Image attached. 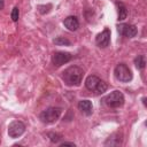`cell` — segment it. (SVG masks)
Masks as SVG:
<instances>
[{"instance_id":"obj_10","label":"cell","mask_w":147,"mask_h":147,"mask_svg":"<svg viewBox=\"0 0 147 147\" xmlns=\"http://www.w3.org/2000/svg\"><path fill=\"white\" fill-rule=\"evenodd\" d=\"M63 24L70 31H76L79 28V22H78V18L76 16H68V17H65L64 21H63Z\"/></svg>"},{"instance_id":"obj_11","label":"cell","mask_w":147,"mask_h":147,"mask_svg":"<svg viewBox=\"0 0 147 147\" xmlns=\"http://www.w3.org/2000/svg\"><path fill=\"white\" fill-rule=\"evenodd\" d=\"M78 109L86 116H90L93 113V106L90 100H80L78 102Z\"/></svg>"},{"instance_id":"obj_12","label":"cell","mask_w":147,"mask_h":147,"mask_svg":"<svg viewBox=\"0 0 147 147\" xmlns=\"http://www.w3.org/2000/svg\"><path fill=\"white\" fill-rule=\"evenodd\" d=\"M117 8H118V10H117L118 11V21L125 20L127 16V9H126L125 5L122 2H117Z\"/></svg>"},{"instance_id":"obj_8","label":"cell","mask_w":147,"mask_h":147,"mask_svg":"<svg viewBox=\"0 0 147 147\" xmlns=\"http://www.w3.org/2000/svg\"><path fill=\"white\" fill-rule=\"evenodd\" d=\"M71 60V54L68 52H55L52 55V62L55 67H61L62 64Z\"/></svg>"},{"instance_id":"obj_4","label":"cell","mask_w":147,"mask_h":147,"mask_svg":"<svg viewBox=\"0 0 147 147\" xmlns=\"http://www.w3.org/2000/svg\"><path fill=\"white\" fill-rule=\"evenodd\" d=\"M62 113V109L59 107H49L47 109H45L44 111H41V114L39 115L41 122L44 123H54L59 119L60 115Z\"/></svg>"},{"instance_id":"obj_9","label":"cell","mask_w":147,"mask_h":147,"mask_svg":"<svg viewBox=\"0 0 147 147\" xmlns=\"http://www.w3.org/2000/svg\"><path fill=\"white\" fill-rule=\"evenodd\" d=\"M95 42L101 48H106L107 46H109V44H110V30L105 29L102 32H100L95 38Z\"/></svg>"},{"instance_id":"obj_1","label":"cell","mask_w":147,"mask_h":147,"mask_svg":"<svg viewBox=\"0 0 147 147\" xmlns=\"http://www.w3.org/2000/svg\"><path fill=\"white\" fill-rule=\"evenodd\" d=\"M84 70L77 65H71L62 72V79L68 86H78L82 83Z\"/></svg>"},{"instance_id":"obj_3","label":"cell","mask_w":147,"mask_h":147,"mask_svg":"<svg viewBox=\"0 0 147 147\" xmlns=\"http://www.w3.org/2000/svg\"><path fill=\"white\" fill-rule=\"evenodd\" d=\"M114 75L116 79L122 83H129L132 79V71L125 63H118L115 67Z\"/></svg>"},{"instance_id":"obj_5","label":"cell","mask_w":147,"mask_h":147,"mask_svg":"<svg viewBox=\"0 0 147 147\" xmlns=\"http://www.w3.org/2000/svg\"><path fill=\"white\" fill-rule=\"evenodd\" d=\"M105 102L110 108H118L124 105V95L121 91H113L106 98Z\"/></svg>"},{"instance_id":"obj_13","label":"cell","mask_w":147,"mask_h":147,"mask_svg":"<svg viewBox=\"0 0 147 147\" xmlns=\"http://www.w3.org/2000/svg\"><path fill=\"white\" fill-rule=\"evenodd\" d=\"M121 142H122V139H121L119 134H113L111 137H109L107 139V141L105 142V145L106 146H108V145H110V146H117V145H121Z\"/></svg>"},{"instance_id":"obj_7","label":"cell","mask_w":147,"mask_h":147,"mask_svg":"<svg viewBox=\"0 0 147 147\" xmlns=\"http://www.w3.org/2000/svg\"><path fill=\"white\" fill-rule=\"evenodd\" d=\"M117 31H118V33L121 36H124L126 38H133L138 33V29H137L136 25H133V24H126V23L118 24L117 25Z\"/></svg>"},{"instance_id":"obj_14","label":"cell","mask_w":147,"mask_h":147,"mask_svg":"<svg viewBox=\"0 0 147 147\" xmlns=\"http://www.w3.org/2000/svg\"><path fill=\"white\" fill-rule=\"evenodd\" d=\"M134 64L137 67V69H144L145 65H146V57L145 55H138L136 59H134Z\"/></svg>"},{"instance_id":"obj_17","label":"cell","mask_w":147,"mask_h":147,"mask_svg":"<svg viewBox=\"0 0 147 147\" xmlns=\"http://www.w3.org/2000/svg\"><path fill=\"white\" fill-rule=\"evenodd\" d=\"M48 138L51 139V141L52 142H59L60 141V139H61V136L60 134H57V133H53V132H49L48 133Z\"/></svg>"},{"instance_id":"obj_15","label":"cell","mask_w":147,"mask_h":147,"mask_svg":"<svg viewBox=\"0 0 147 147\" xmlns=\"http://www.w3.org/2000/svg\"><path fill=\"white\" fill-rule=\"evenodd\" d=\"M54 44L55 45H59V46H69L71 42H70V40L68 39V38H65V37H57V38H55L54 39Z\"/></svg>"},{"instance_id":"obj_18","label":"cell","mask_w":147,"mask_h":147,"mask_svg":"<svg viewBox=\"0 0 147 147\" xmlns=\"http://www.w3.org/2000/svg\"><path fill=\"white\" fill-rule=\"evenodd\" d=\"M61 146H72V147H75V144L74 142H62Z\"/></svg>"},{"instance_id":"obj_2","label":"cell","mask_w":147,"mask_h":147,"mask_svg":"<svg viewBox=\"0 0 147 147\" xmlns=\"http://www.w3.org/2000/svg\"><path fill=\"white\" fill-rule=\"evenodd\" d=\"M85 86H86V88L88 91L94 92L96 94H102L103 92L107 91V87H108L107 84L102 79H100L99 77H96L94 75H91V76H88L86 78Z\"/></svg>"},{"instance_id":"obj_6","label":"cell","mask_w":147,"mask_h":147,"mask_svg":"<svg viewBox=\"0 0 147 147\" xmlns=\"http://www.w3.org/2000/svg\"><path fill=\"white\" fill-rule=\"evenodd\" d=\"M25 131V125L21 121H13L8 125V134L10 138H18Z\"/></svg>"},{"instance_id":"obj_19","label":"cell","mask_w":147,"mask_h":147,"mask_svg":"<svg viewBox=\"0 0 147 147\" xmlns=\"http://www.w3.org/2000/svg\"><path fill=\"white\" fill-rule=\"evenodd\" d=\"M5 7V0H0V9H2Z\"/></svg>"},{"instance_id":"obj_16","label":"cell","mask_w":147,"mask_h":147,"mask_svg":"<svg viewBox=\"0 0 147 147\" xmlns=\"http://www.w3.org/2000/svg\"><path fill=\"white\" fill-rule=\"evenodd\" d=\"M10 17H11L13 22H17V21H18V17H20V10H18V7H14V8H13L11 14H10Z\"/></svg>"}]
</instances>
